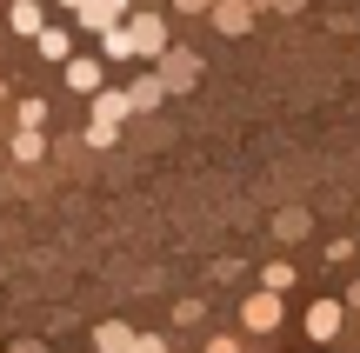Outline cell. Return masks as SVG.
Masks as SVG:
<instances>
[{"instance_id": "obj_5", "label": "cell", "mask_w": 360, "mask_h": 353, "mask_svg": "<svg viewBox=\"0 0 360 353\" xmlns=\"http://www.w3.org/2000/svg\"><path fill=\"white\" fill-rule=\"evenodd\" d=\"M67 87H74V93H87V100H94V93L107 87V80H101V60H94V53H74V60H67Z\"/></svg>"}, {"instance_id": "obj_12", "label": "cell", "mask_w": 360, "mask_h": 353, "mask_svg": "<svg viewBox=\"0 0 360 353\" xmlns=\"http://www.w3.org/2000/svg\"><path fill=\"white\" fill-rule=\"evenodd\" d=\"M127 93H134V114H147V107H160V100H167V80H160V74H141Z\"/></svg>"}, {"instance_id": "obj_23", "label": "cell", "mask_w": 360, "mask_h": 353, "mask_svg": "<svg viewBox=\"0 0 360 353\" xmlns=\"http://www.w3.org/2000/svg\"><path fill=\"white\" fill-rule=\"evenodd\" d=\"M60 7H74V13H80V7H87V0H60Z\"/></svg>"}, {"instance_id": "obj_20", "label": "cell", "mask_w": 360, "mask_h": 353, "mask_svg": "<svg viewBox=\"0 0 360 353\" xmlns=\"http://www.w3.org/2000/svg\"><path fill=\"white\" fill-rule=\"evenodd\" d=\"M180 13H214V0H174Z\"/></svg>"}, {"instance_id": "obj_19", "label": "cell", "mask_w": 360, "mask_h": 353, "mask_svg": "<svg viewBox=\"0 0 360 353\" xmlns=\"http://www.w3.org/2000/svg\"><path fill=\"white\" fill-rule=\"evenodd\" d=\"M207 353H240V340H233V333H220V340H207Z\"/></svg>"}, {"instance_id": "obj_17", "label": "cell", "mask_w": 360, "mask_h": 353, "mask_svg": "<svg viewBox=\"0 0 360 353\" xmlns=\"http://www.w3.org/2000/svg\"><path fill=\"white\" fill-rule=\"evenodd\" d=\"M114 133H120L114 120H87V147H114Z\"/></svg>"}, {"instance_id": "obj_18", "label": "cell", "mask_w": 360, "mask_h": 353, "mask_svg": "<svg viewBox=\"0 0 360 353\" xmlns=\"http://www.w3.org/2000/svg\"><path fill=\"white\" fill-rule=\"evenodd\" d=\"M134 353H167V340H160V333H141V340H134Z\"/></svg>"}, {"instance_id": "obj_10", "label": "cell", "mask_w": 360, "mask_h": 353, "mask_svg": "<svg viewBox=\"0 0 360 353\" xmlns=\"http://www.w3.org/2000/svg\"><path fill=\"white\" fill-rule=\"evenodd\" d=\"M127 114H134V93H120V87H101V93H94V120H114V127H120Z\"/></svg>"}, {"instance_id": "obj_13", "label": "cell", "mask_w": 360, "mask_h": 353, "mask_svg": "<svg viewBox=\"0 0 360 353\" xmlns=\"http://www.w3.org/2000/svg\"><path fill=\"white\" fill-rule=\"evenodd\" d=\"M40 60H74V40H67V27H47V34H40Z\"/></svg>"}, {"instance_id": "obj_15", "label": "cell", "mask_w": 360, "mask_h": 353, "mask_svg": "<svg viewBox=\"0 0 360 353\" xmlns=\"http://www.w3.org/2000/svg\"><path fill=\"white\" fill-rule=\"evenodd\" d=\"M260 287H267V293H287V287H294V267H281V260H274L267 274H260Z\"/></svg>"}, {"instance_id": "obj_7", "label": "cell", "mask_w": 360, "mask_h": 353, "mask_svg": "<svg viewBox=\"0 0 360 353\" xmlns=\"http://www.w3.org/2000/svg\"><path fill=\"white\" fill-rule=\"evenodd\" d=\"M340 320H347V314H340V300H314L307 307V333H314V340H334Z\"/></svg>"}, {"instance_id": "obj_3", "label": "cell", "mask_w": 360, "mask_h": 353, "mask_svg": "<svg viewBox=\"0 0 360 353\" xmlns=\"http://www.w3.org/2000/svg\"><path fill=\"white\" fill-rule=\"evenodd\" d=\"M240 327H247V333H274V327H281V293H267V287H260V293H247Z\"/></svg>"}, {"instance_id": "obj_8", "label": "cell", "mask_w": 360, "mask_h": 353, "mask_svg": "<svg viewBox=\"0 0 360 353\" xmlns=\"http://www.w3.org/2000/svg\"><path fill=\"white\" fill-rule=\"evenodd\" d=\"M134 340H141V333H134L127 320H101V327H94V347L101 353H134Z\"/></svg>"}, {"instance_id": "obj_22", "label": "cell", "mask_w": 360, "mask_h": 353, "mask_svg": "<svg viewBox=\"0 0 360 353\" xmlns=\"http://www.w3.org/2000/svg\"><path fill=\"white\" fill-rule=\"evenodd\" d=\"M7 353H40V347H34V340H20V347H7Z\"/></svg>"}, {"instance_id": "obj_9", "label": "cell", "mask_w": 360, "mask_h": 353, "mask_svg": "<svg viewBox=\"0 0 360 353\" xmlns=\"http://www.w3.org/2000/svg\"><path fill=\"white\" fill-rule=\"evenodd\" d=\"M7 20H13V34H27V40H40V34H47V13H40V0H13V7H7Z\"/></svg>"}, {"instance_id": "obj_16", "label": "cell", "mask_w": 360, "mask_h": 353, "mask_svg": "<svg viewBox=\"0 0 360 353\" xmlns=\"http://www.w3.org/2000/svg\"><path fill=\"white\" fill-rule=\"evenodd\" d=\"M20 127H27V133L47 127V100H20Z\"/></svg>"}, {"instance_id": "obj_1", "label": "cell", "mask_w": 360, "mask_h": 353, "mask_svg": "<svg viewBox=\"0 0 360 353\" xmlns=\"http://www.w3.org/2000/svg\"><path fill=\"white\" fill-rule=\"evenodd\" d=\"M154 67H160V80H167V93H187L193 80H200V53H187V47H167Z\"/></svg>"}, {"instance_id": "obj_4", "label": "cell", "mask_w": 360, "mask_h": 353, "mask_svg": "<svg viewBox=\"0 0 360 353\" xmlns=\"http://www.w3.org/2000/svg\"><path fill=\"white\" fill-rule=\"evenodd\" d=\"M127 13H134L127 0H87V7H80L74 20L87 27V34H107V27H127Z\"/></svg>"}, {"instance_id": "obj_2", "label": "cell", "mask_w": 360, "mask_h": 353, "mask_svg": "<svg viewBox=\"0 0 360 353\" xmlns=\"http://www.w3.org/2000/svg\"><path fill=\"white\" fill-rule=\"evenodd\" d=\"M127 27H134V47H141V60H160V53L174 47V40H167V20H160V13H127Z\"/></svg>"}, {"instance_id": "obj_6", "label": "cell", "mask_w": 360, "mask_h": 353, "mask_svg": "<svg viewBox=\"0 0 360 353\" xmlns=\"http://www.w3.org/2000/svg\"><path fill=\"white\" fill-rule=\"evenodd\" d=\"M214 27L220 34H247L254 27V0H214Z\"/></svg>"}, {"instance_id": "obj_21", "label": "cell", "mask_w": 360, "mask_h": 353, "mask_svg": "<svg viewBox=\"0 0 360 353\" xmlns=\"http://www.w3.org/2000/svg\"><path fill=\"white\" fill-rule=\"evenodd\" d=\"M254 7H281V13H294V7H300V0H254Z\"/></svg>"}, {"instance_id": "obj_14", "label": "cell", "mask_w": 360, "mask_h": 353, "mask_svg": "<svg viewBox=\"0 0 360 353\" xmlns=\"http://www.w3.org/2000/svg\"><path fill=\"white\" fill-rule=\"evenodd\" d=\"M13 160H47V140H40V133H13Z\"/></svg>"}, {"instance_id": "obj_11", "label": "cell", "mask_w": 360, "mask_h": 353, "mask_svg": "<svg viewBox=\"0 0 360 353\" xmlns=\"http://www.w3.org/2000/svg\"><path fill=\"white\" fill-rule=\"evenodd\" d=\"M101 60H141V47H134V27H107V34H101Z\"/></svg>"}]
</instances>
